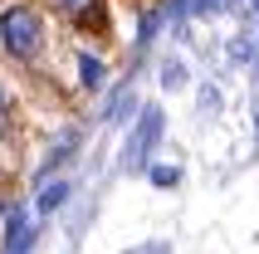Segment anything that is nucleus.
I'll use <instances>...</instances> for the list:
<instances>
[{"mask_svg":"<svg viewBox=\"0 0 259 254\" xmlns=\"http://www.w3.org/2000/svg\"><path fill=\"white\" fill-rule=\"evenodd\" d=\"M0 44L15 59H34L44 49V20L29 5H10V10L0 15Z\"/></svg>","mask_w":259,"mask_h":254,"instance_id":"f257e3e1","label":"nucleus"},{"mask_svg":"<svg viewBox=\"0 0 259 254\" xmlns=\"http://www.w3.org/2000/svg\"><path fill=\"white\" fill-rule=\"evenodd\" d=\"M157 137H161V113H157V108H147L142 122H137V132H132V142H127V166H142L147 152L157 147Z\"/></svg>","mask_w":259,"mask_h":254,"instance_id":"f03ea898","label":"nucleus"},{"mask_svg":"<svg viewBox=\"0 0 259 254\" xmlns=\"http://www.w3.org/2000/svg\"><path fill=\"white\" fill-rule=\"evenodd\" d=\"M29 240H34V225H29L25 205H15L10 220H5V254H25V249H29Z\"/></svg>","mask_w":259,"mask_h":254,"instance_id":"7ed1b4c3","label":"nucleus"},{"mask_svg":"<svg viewBox=\"0 0 259 254\" xmlns=\"http://www.w3.org/2000/svg\"><path fill=\"white\" fill-rule=\"evenodd\" d=\"M59 10L69 15L73 25H98L103 29V5L98 0H59Z\"/></svg>","mask_w":259,"mask_h":254,"instance_id":"20e7f679","label":"nucleus"},{"mask_svg":"<svg viewBox=\"0 0 259 254\" xmlns=\"http://www.w3.org/2000/svg\"><path fill=\"white\" fill-rule=\"evenodd\" d=\"M78 78H83V88H103V59L78 54Z\"/></svg>","mask_w":259,"mask_h":254,"instance_id":"39448f33","label":"nucleus"},{"mask_svg":"<svg viewBox=\"0 0 259 254\" xmlns=\"http://www.w3.org/2000/svg\"><path fill=\"white\" fill-rule=\"evenodd\" d=\"M64 196H69V181H54V186H44V191H39V210L49 215L54 205H64Z\"/></svg>","mask_w":259,"mask_h":254,"instance_id":"423d86ee","label":"nucleus"},{"mask_svg":"<svg viewBox=\"0 0 259 254\" xmlns=\"http://www.w3.org/2000/svg\"><path fill=\"white\" fill-rule=\"evenodd\" d=\"M152 181L157 186H176V166H152Z\"/></svg>","mask_w":259,"mask_h":254,"instance_id":"0eeeda50","label":"nucleus"},{"mask_svg":"<svg viewBox=\"0 0 259 254\" xmlns=\"http://www.w3.org/2000/svg\"><path fill=\"white\" fill-rule=\"evenodd\" d=\"M0 117H5V88H0Z\"/></svg>","mask_w":259,"mask_h":254,"instance_id":"6e6552de","label":"nucleus"}]
</instances>
